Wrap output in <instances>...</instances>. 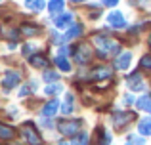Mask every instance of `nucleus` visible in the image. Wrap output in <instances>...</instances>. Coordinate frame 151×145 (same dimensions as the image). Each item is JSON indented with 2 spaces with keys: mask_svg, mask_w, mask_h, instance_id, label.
I'll return each instance as SVG.
<instances>
[{
  "mask_svg": "<svg viewBox=\"0 0 151 145\" xmlns=\"http://www.w3.org/2000/svg\"><path fill=\"white\" fill-rule=\"evenodd\" d=\"M94 44H96V48H98V52H100L101 57H107V56H111V54L121 52V44L115 42L113 38H109V36H103V34L94 36Z\"/></svg>",
  "mask_w": 151,
  "mask_h": 145,
  "instance_id": "1",
  "label": "nucleus"
},
{
  "mask_svg": "<svg viewBox=\"0 0 151 145\" xmlns=\"http://www.w3.org/2000/svg\"><path fill=\"white\" fill-rule=\"evenodd\" d=\"M75 52H77L75 54V59H77V63H81V65L90 63V59L94 57V50H92V46H90L88 42H81Z\"/></svg>",
  "mask_w": 151,
  "mask_h": 145,
  "instance_id": "2",
  "label": "nucleus"
},
{
  "mask_svg": "<svg viewBox=\"0 0 151 145\" xmlns=\"http://www.w3.org/2000/svg\"><path fill=\"white\" fill-rule=\"evenodd\" d=\"M21 136L25 138V141L31 143V145H40L42 143V138L38 136V132L35 130V126L31 122H25L21 126Z\"/></svg>",
  "mask_w": 151,
  "mask_h": 145,
  "instance_id": "3",
  "label": "nucleus"
},
{
  "mask_svg": "<svg viewBox=\"0 0 151 145\" xmlns=\"http://www.w3.org/2000/svg\"><path fill=\"white\" fill-rule=\"evenodd\" d=\"M58 128H59V132H61L63 136H77L78 130H81V122H78V120H75V119L61 120V122L58 124Z\"/></svg>",
  "mask_w": 151,
  "mask_h": 145,
  "instance_id": "4",
  "label": "nucleus"
},
{
  "mask_svg": "<svg viewBox=\"0 0 151 145\" xmlns=\"http://www.w3.org/2000/svg\"><path fill=\"white\" fill-rule=\"evenodd\" d=\"M107 23H109L111 27H115V29H124L126 27L124 15H122L121 11H111V14L107 15Z\"/></svg>",
  "mask_w": 151,
  "mask_h": 145,
  "instance_id": "5",
  "label": "nucleus"
},
{
  "mask_svg": "<svg viewBox=\"0 0 151 145\" xmlns=\"http://www.w3.org/2000/svg\"><path fill=\"white\" fill-rule=\"evenodd\" d=\"M134 119L132 113H113V124L115 128H122L124 124H128Z\"/></svg>",
  "mask_w": 151,
  "mask_h": 145,
  "instance_id": "6",
  "label": "nucleus"
},
{
  "mask_svg": "<svg viewBox=\"0 0 151 145\" xmlns=\"http://www.w3.org/2000/svg\"><path fill=\"white\" fill-rule=\"evenodd\" d=\"M130 61H132V54L130 52H122L121 56L117 57V61H115V67L121 69V71H124V69L130 67Z\"/></svg>",
  "mask_w": 151,
  "mask_h": 145,
  "instance_id": "7",
  "label": "nucleus"
},
{
  "mask_svg": "<svg viewBox=\"0 0 151 145\" xmlns=\"http://www.w3.org/2000/svg\"><path fill=\"white\" fill-rule=\"evenodd\" d=\"M71 25H73V14H63L61 11V15L55 17V27L58 29H67Z\"/></svg>",
  "mask_w": 151,
  "mask_h": 145,
  "instance_id": "8",
  "label": "nucleus"
},
{
  "mask_svg": "<svg viewBox=\"0 0 151 145\" xmlns=\"http://www.w3.org/2000/svg\"><path fill=\"white\" fill-rule=\"evenodd\" d=\"M2 84L6 86V88H14V86H17V84H19V74L14 73V71H8L6 74H4Z\"/></svg>",
  "mask_w": 151,
  "mask_h": 145,
  "instance_id": "9",
  "label": "nucleus"
},
{
  "mask_svg": "<svg viewBox=\"0 0 151 145\" xmlns=\"http://www.w3.org/2000/svg\"><path fill=\"white\" fill-rule=\"evenodd\" d=\"M126 84H128V88H130V90H144V82H142L140 73H134L132 76H128Z\"/></svg>",
  "mask_w": 151,
  "mask_h": 145,
  "instance_id": "10",
  "label": "nucleus"
},
{
  "mask_svg": "<svg viewBox=\"0 0 151 145\" xmlns=\"http://www.w3.org/2000/svg\"><path fill=\"white\" fill-rule=\"evenodd\" d=\"M90 78H92V80L111 78V69H109V67H100V69H96V71H92V74H90Z\"/></svg>",
  "mask_w": 151,
  "mask_h": 145,
  "instance_id": "11",
  "label": "nucleus"
},
{
  "mask_svg": "<svg viewBox=\"0 0 151 145\" xmlns=\"http://www.w3.org/2000/svg\"><path fill=\"white\" fill-rule=\"evenodd\" d=\"M58 109H59V101H58V99H52L50 103L44 105V109H42V115H44V116H54Z\"/></svg>",
  "mask_w": 151,
  "mask_h": 145,
  "instance_id": "12",
  "label": "nucleus"
},
{
  "mask_svg": "<svg viewBox=\"0 0 151 145\" xmlns=\"http://www.w3.org/2000/svg\"><path fill=\"white\" fill-rule=\"evenodd\" d=\"M73 103H75V96L73 94H67L65 101H63V105H61V113L63 115H71V113H73Z\"/></svg>",
  "mask_w": 151,
  "mask_h": 145,
  "instance_id": "13",
  "label": "nucleus"
},
{
  "mask_svg": "<svg viewBox=\"0 0 151 145\" xmlns=\"http://www.w3.org/2000/svg\"><path fill=\"white\" fill-rule=\"evenodd\" d=\"M29 61L35 65V67H40V69L48 67V59H46L44 56H40V54H35V56H31V57H29Z\"/></svg>",
  "mask_w": 151,
  "mask_h": 145,
  "instance_id": "14",
  "label": "nucleus"
},
{
  "mask_svg": "<svg viewBox=\"0 0 151 145\" xmlns=\"http://www.w3.org/2000/svg\"><path fill=\"white\" fill-rule=\"evenodd\" d=\"M63 6H65V2L63 0H52V2L48 4V11L50 14H61L63 11Z\"/></svg>",
  "mask_w": 151,
  "mask_h": 145,
  "instance_id": "15",
  "label": "nucleus"
},
{
  "mask_svg": "<svg viewBox=\"0 0 151 145\" xmlns=\"http://www.w3.org/2000/svg\"><path fill=\"white\" fill-rule=\"evenodd\" d=\"M55 65H58V69H59V71H63V73H69L71 71V63L61 56V54L55 57Z\"/></svg>",
  "mask_w": 151,
  "mask_h": 145,
  "instance_id": "16",
  "label": "nucleus"
},
{
  "mask_svg": "<svg viewBox=\"0 0 151 145\" xmlns=\"http://www.w3.org/2000/svg\"><path fill=\"white\" fill-rule=\"evenodd\" d=\"M136 107L142 111H149L151 109V96H142L140 99H136Z\"/></svg>",
  "mask_w": 151,
  "mask_h": 145,
  "instance_id": "17",
  "label": "nucleus"
},
{
  "mask_svg": "<svg viewBox=\"0 0 151 145\" xmlns=\"http://www.w3.org/2000/svg\"><path fill=\"white\" fill-rule=\"evenodd\" d=\"M142 136H151V119H144L140 120V126H138Z\"/></svg>",
  "mask_w": 151,
  "mask_h": 145,
  "instance_id": "18",
  "label": "nucleus"
},
{
  "mask_svg": "<svg viewBox=\"0 0 151 145\" xmlns=\"http://www.w3.org/2000/svg\"><path fill=\"white\" fill-rule=\"evenodd\" d=\"M15 136V130L10 126H6V124H0V138L2 139H12Z\"/></svg>",
  "mask_w": 151,
  "mask_h": 145,
  "instance_id": "19",
  "label": "nucleus"
},
{
  "mask_svg": "<svg viewBox=\"0 0 151 145\" xmlns=\"http://www.w3.org/2000/svg\"><path fill=\"white\" fill-rule=\"evenodd\" d=\"M81 33H82V27H81V25H75V27H71V29L65 33L63 40H73V38H77Z\"/></svg>",
  "mask_w": 151,
  "mask_h": 145,
  "instance_id": "20",
  "label": "nucleus"
},
{
  "mask_svg": "<svg viewBox=\"0 0 151 145\" xmlns=\"http://www.w3.org/2000/svg\"><path fill=\"white\" fill-rule=\"evenodd\" d=\"M63 90V86L59 84V82H54V84H48L44 88V92H46V96H55V94H59Z\"/></svg>",
  "mask_w": 151,
  "mask_h": 145,
  "instance_id": "21",
  "label": "nucleus"
},
{
  "mask_svg": "<svg viewBox=\"0 0 151 145\" xmlns=\"http://www.w3.org/2000/svg\"><path fill=\"white\" fill-rule=\"evenodd\" d=\"M25 6L29 8V10H35V11H40L42 8L46 6V4H44V0H27V2H25Z\"/></svg>",
  "mask_w": 151,
  "mask_h": 145,
  "instance_id": "22",
  "label": "nucleus"
},
{
  "mask_svg": "<svg viewBox=\"0 0 151 145\" xmlns=\"http://www.w3.org/2000/svg\"><path fill=\"white\" fill-rule=\"evenodd\" d=\"M71 145H88V134H81L71 141Z\"/></svg>",
  "mask_w": 151,
  "mask_h": 145,
  "instance_id": "23",
  "label": "nucleus"
},
{
  "mask_svg": "<svg viewBox=\"0 0 151 145\" xmlns=\"http://www.w3.org/2000/svg\"><path fill=\"white\" fill-rule=\"evenodd\" d=\"M126 145H144V139H142L140 136H128Z\"/></svg>",
  "mask_w": 151,
  "mask_h": 145,
  "instance_id": "24",
  "label": "nucleus"
},
{
  "mask_svg": "<svg viewBox=\"0 0 151 145\" xmlns=\"http://www.w3.org/2000/svg\"><path fill=\"white\" fill-rule=\"evenodd\" d=\"M140 65L144 69H147V71H151V56H144V57H142V61H140Z\"/></svg>",
  "mask_w": 151,
  "mask_h": 145,
  "instance_id": "25",
  "label": "nucleus"
},
{
  "mask_svg": "<svg viewBox=\"0 0 151 145\" xmlns=\"http://www.w3.org/2000/svg\"><path fill=\"white\" fill-rule=\"evenodd\" d=\"M44 80L58 82V73H54V71H46V73H44Z\"/></svg>",
  "mask_w": 151,
  "mask_h": 145,
  "instance_id": "26",
  "label": "nucleus"
},
{
  "mask_svg": "<svg viewBox=\"0 0 151 145\" xmlns=\"http://www.w3.org/2000/svg\"><path fill=\"white\" fill-rule=\"evenodd\" d=\"M100 134H101V145H109L111 143V134H107V132H103V130H100Z\"/></svg>",
  "mask_w": 151,
  "mask_h": 145,
  "instance_id": "27",
  "label": "nucleus"
},
{
  "mask_svg": "<svg viewBox=\"0 0 151 145\" xmlns=\"http://www.w3.org/2000/svg\"><path fill=\"white\" fill-rule=\"evenodd\" d=\"M103 4H105V6H117L119 4V0H101Z\"/></svg>",
  "mask_w": 151,
  "mask_h": 145,
  "instance_id": "28",
  "label": "nucleus"
},
{
  "mask_svg": "<svg viewBox=\"0 0 151 145\" xmlns=\"http://www.w3.org/2000/svg\"><path fill=\"white\" fill-rule=\"evenodd\" d=\"M130 103H134L132 96H124V105H130Z\"/></svg>",
  "mask_w": 151,
  "mask_h": 145,
  "instance_id": "29",
  "label": "nucleus"
},
{
  "mask_svg": "<svg viewBox=\"0 0 151 145\" xmlns=\"http://www.w3.org/2000/svg\"><path fill=\"white\" fill-rule=\"evenodd\" d=\"M23 31H25V33H37L38 29H35V27H23Z\"/></svg>",
  "mask_w": 151,
  "mask_h": 145,
  "instance_id": "30",
  "label": "nucleus"
},
{
  "mask_svg": "<svg viewBox=\"0 0 151 145\" xmlns=\"http://www.w3.org/2000/svg\"><path fill=\"white\" fill-rule=\"evenodd\" d=\"M73 2H86V0H73Z\"/></svg>",
  "mask_w": 151,
  "mask_h": 145,
  "instance_id": "31",
  "label": "nucleus"
},
{
  "mask_svg": "<svg viewBox=\"0 0 151 145\" xmlns=\"http://www.w3.org/2000/svg\"><path fill=\"white\" fill-rule=\"evenodd\" d=\"M149 113H151V109H149Z\"/></svg>",
  "mask_w": 151,
  "mask_h": 145,
  "instance_id": "32",
  "label": "nucleus"
},
{
  "mask_svg": "<svg viewBox=\"0 0 151 145\" xmlns=\"http://www.w3.org/2000/svg\"><path fill=\"white\" fill-rule=\"evenodd\" d=\"M0 2H2V0H0Z\"/></svg>",
  "mask_w": 151,
  "mask_h": 145,
  "instance_id": "33",
  "label": "nucleus"
}]
</instances>
